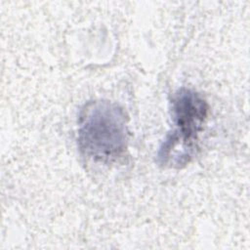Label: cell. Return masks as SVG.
Segmentation results:
<instances>
[{"instance_id": "obj_1", "label": "cell", "mask_w": 250, "mask_h": 250, "mask_svg": "<svg viewBox=\"0 0 250 250\" xmlns=\"http://www.w3.org/2000/svg\"><path fill=\"white\" fill-rule=\"evenodd\" d=\"M127 114L117 104L97 100L84 104L77 128V145L86 158L110 163L122 157L128 146Z\"/></svg>"}, {"instance_id": "obj_2", "label": "cell", "mask_w": 250, "mask_h": 250, "mask_svg": "<svg viewBox=\"0 0 250 250\" xmlns=\"http://www.w3.org/2000/svg\"><path fill=\"white\" fill-rule=\"evenodd\" d=\"M207 101L196 91L182 87L171 99L174 129L161 143L157 163L162 167L180 169L188 164L198 149L199 135L208 117Z\"/></svg>"}]
</instances>
